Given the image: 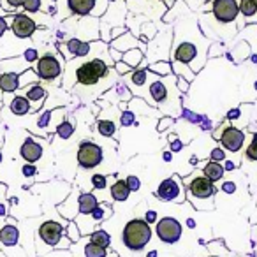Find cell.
<instances>
[{"mask_svg": "<svg viewBox=\"0 0 257 257\" xmlns=\"http://www.w3.org/2000/svg\"><path fill=\"white\" fill-rule=\"evenodd\" d=\"M107 44L102 41H95V43H85V41L78 39V37H72L67 39L65 43L58 44V50L60 53L65 55V60H78V58H86L88 55L97 53L99 50L106 48Z\"/></svg>", "mask_w": 257, "mask_h": 257, "instance_id": "ba28073f", "label": "cell"}, {"mask_svg": "<svg viewBox=\"0 0 257 257\" xmlns=\"http://www.w3.org/2000/svg\"><path fill=\"white\" fill-rule=\"evenodd\" d=\"M148 71L154 72V74L161 76H171L173 74V67H171V62H154V64H148Z\"/></svg>", "mask_w": 257, "mask_h": 257, "instance_id": "4dcf8cb0", "label": "cell"}, {"mask_svg": "<svg viewBox=\"0 0 257 257\" xmlns=\"http://www.w3.org/2000/svg\"><path fill=\"white\" fill-rule=\"evenodd\" d=\"M22 173H23V176H27V178H32V176L37 175V168L34 164H25L22 168Z\"/></svg>", "mask_w": 257, "mask_h": 257, "instance_id": "816d5d0a", "label": "cell"}, {"mask_svg": "<svg viewBox=\"0 0 257 257\" xmlns=\"http://www.w3.org/2000/svg\"><path fill=\"white\" fill-rule=\"evenodd\" d=\"M220 190L224 194H234L236 192V183L234 182H231V180H225V182H222V185H220Z\"/></svg>", "mask_w": 257, "mask_h": 257, "instance_id": "c3c4849f", "label": "cell"}, {"mask_svg": "<svg viewBox=\"0 0 257 257\" xmlns=\"http://www.w3.org/2000/svg\"><path fill=\"white\" fill-rule=\"evenodd\" d=\"M140 97L147 104H152L154 107H159L166 116H180L183 111L180 92L176 88V76H161L148 71V78L141 88L133 90V97Z\"/></svg>", "mask_w": 257, "mask_h": 257, "instance_id": "7a4b0ae2", "label": "cell"}, {"mask_svg": "<svg viewBox=\"0 0 257 257\" xmlns=\"http://www.w3.org/2000/svg\"><path fill=\"white\" fill-rule=\"evenodd\" d=\"M20 231L15 224H4L0 227V243L4 246H15L18 245Z\"/></svg>", "mask_w": 257, "mask_h": 257, "instance_id": "7402d4cb", "label": "cell"}, {"mask_svg": "<svg viewBox=\"0 0 257 257\" xmlns=\"http://www.w3.org/2000/svg\"><path fill=\"white\" fill-rule=\"evenodd\" d=\"M9 109H11V113L16 114V116H25V114L30 113V102L27 100V97L18 93V95L13 97L11 104H9Z\"/></svg>", "mask_w": 257, "mask_h": 257, "instance_id": "d4e9b609", "label": "cell"}, {"mask_svg": "<svg viewBox=\"0 0 257 257\" xmlns=\"http://www.w3.org/2000/svg\"><path fill=\"white\" fill-rule=\"evenodd\" d=\"M107 53H109V58L113 60V64H116V62H121V57H123V53L113 50V48H109V50H107Z\"/></svg>", "mask_w": 257, "mask_h": 257, "instance_id": "db71d44e", "label": "cell"}, {"mask_svg": "<svg viewBox=\"0 0 257 257\" xmlns=\"http://www.w3.org/2000/svg\"><path fill=\"white\" fill-rule=\"evenodd\" d=\"M111 197H113V201H116V203H123V201L128 199V196H131V189L127 187V182L125 180H114V183L111 185Z\"/></svg>", "mask_w": 257, "mask_h": 257, "instance_id": "cb8c5ba5", "label": "cell"}, {"mask_svg": "<svg viewBox=\"0 0 257 257\" xmlns=\"http://www.w3.org/2000/svg\"><path fill=\"white\" fill-rule=\"evenodd\" d=\"M65 234V225H62L60 222L57 220H46L39 225V231H37V236L39 239L48 245V248H57L58 241L64 238Z\"/></svg>", "mask_w": 257, "mask_h": 257, "instance_id": "5bb4252c", "label": "cell"}, {"mask_svg": "<svg viewBox=\"0 0 257 257\" xmlns=\"http://www.w3.org/2000/svg\"><path fill=\"white\" fill-rule=\"evenodd\" d=\"M252 4H253V6H255V8H257V0H252Z\"/></svg>", "mask_w": 257, "mask_h": 257, "instance_id": "6125c7cd", "label": "cell"}, {"mask_svg": "<svg viewBox=\"0 0 257 257\" xmlns=\"http://www.w3.org/2000/svg\"><path fill=\"white\" fill-rule=\"evenodd\" d=\"M109 48L120 51V53H125V51H128V50H134V48H140V50H143L145 53H147V43H143L141 39H138L133 32H125L123 36L113 39L109 43Z\"/></svg>", "mask_w": 257, "mask_h": 257, "instance_id": "9a60e30c", "label": "cell"}, {"mask_svg": "<svg viewBox=\"0 0 257 257\" xmlns=\"http://www.w3.org/2000/svg\"><path fill=\"white\" fill-rule=\"evenodd\" d=\"M155 197L162 203H183L185 201V185L183 178L178 175H173L171 178L161 182V185L155 190Z\"/></svg>", "mask_w": 257, "mask_h": 257, "instance_id": "30bf717a", "label": "cell"}, {"mask_svg": "<svg viewBox=\"0 0 257 257\" xmlns=\"http://www.w3.org/2000/svg\"><path fill=\"white\" fill-rule=\"evenodd\" d=\"M9 20V29L18 39H30L37 30V22L27 13H16Z\"/></svg>", "mask_w": 257, "mask_h": 257, "instance_id": "4fadbf2b", "label": "cell"}, {"mask_svg": "<svg viewBox=\"0 0 257 257\" xmlns=\"http://www.w3.org/2000/svg\"><path fill=\"white\" fill-rule=\"evenodd\" d=\"M0 107H2V97H0Z\"/></svg>", "mask_w": 257, "mask_h": 257, "instance_id": "03108f58", "label": "cell"}, {"mask_svg": "<svg viewBox=\"0 0 257 257\" xmlns=\"http://www.w3.org/2000/svg\"><path fill=\"white\" fill-rule=\"evenodd\" d=\"M157 32H159L157 23L155 22H145L140 29V39L143 41V43H148V41H152L155 36H157Z\"/></svg>", "mask_w": 257, "mask_h": 257, "instance_id": "f546056e", "label": "cell"}, {"mask_svg": "<svg viewBox=\"0 0 257 257\" xmlns=\"http://www.w3.org/2000/svg\"><path fill=\"white\" fill-rule=\"evenodd\" d=\"M190 11L183 13L176 18L173 27V46H171V62H178L192 69L194 74L204 67L208 60V50H210L211 41L203 36L199 29V23L194 27L192 34H189V22Z\"/></svg>", "mask_w": 257, "mask_h": 257, "instance_id": "6da1fadb", "label": "cell"}, {"mask_svg": "<svg viewBox=\"0 0 257 257\" xmlns=\"http://www.w3.org/2000/svg\"><path fill=\"white\" fill-rule=\"evenodd\" d=\"M0 162H2V150H0Z\"/></svg>", "mask_w": 257, "mask_h": 257, "instance_id": "e7e4bbea", "label": "cell"}, {"mask_svg": "<svg viewBox=\"0 0 257 257\" xmlns=\"http://www.w3.org/2000/svg\"><path fill=\"white\" fill-rule=\"evenodd\" d=\"M162 159H164V162H171L173 161V154L169 150H166L164 154H162Z\"/></svg>", "mask_w": 257, "mask_h": 257, "instance_id": "6f0895ef", "label": "cell"}, {"mask_svg": "<svg viewBox=\"0 0 257 257\" xmlns=\"http://www.w3.org/2000/svg\"><path fill=\"white\" fill-rule=\"evenodd\" d=\"M152 225H148L143 218H133L123 225L121 241L131 252H140L150 243Z\"/></svg>", "mask_w": 257, "mask_h": 257, "instance_id": "5b68a950", "label": "cell"}, {"mask_svg": "<svg viewBox=\"0 0 257 257\" xmlns=\"http://www.w3.org/2000/svg\"><path fill=\"white\" fill-rule=\"evenodd\" d=\"M50 2H51V4H57V2H58V0H50Z\"/></svg>", "mask_w": 257, "mask_h": 257, "instance_id": "be15d7a7", "label": "cell"}, {"mask_svg": "<svg viewBox=\"0 0 257 257\" xmlns=\"http://www.w3.org/2000/svg\"><path fill=\"white\" fill-rule=\"evenodd\" d=\"M27 69H30V64L23 57L9 58V60L0 62V74H2V72H16V74H22Z\"/></svg>", "mask_w": 257, "mask_h": 257, "instance_id": "ffe728a7", "label": "cell"}, {"mask_svg": "<svg viewBox=\"0 0 257 257\" xmlns=\"http://www.w3.org/2000/svg\"><path fill=\"white\" fill-rule=\"evenodd\" d=\"M32 83H39V78H37L34 69H27L25 72L20 74V88H25V86L32 85Z\"/></svg>", "mask_w": 257, "mask_h": 257, "instance_id": "836d02e7", "label": "cell"}, {"mask_svg": "<svg viewBox=\"0 0 257 257\" xmlns=\"http://www.w3.org/2000/svg\"><path fill=\"white\" fill-rule=\"evenodd\" d=\"M185 224H187V227H189V229H194V227H196V220H194V218H187Z\"/></svg>", "mask_w": 257, "mask_h": 257, "instance_id": "91938a15", "label": "cell"}, {"mask_svg": "<svg viewBox=\"0 0 257 257\" xmlns=\"http://www.w3.org/2000/svg\"><path fill=\"white\" fill-rule=\"evenodd\" d=\"M34 71H36L39 81L53 83L64 74V58L58 53L46 51V53H43L37 58Z\"/></svg>", "mask_w": 257, "mask_h": 257, "instance_id": "52a82bcc", "label": "cell"}, {"mask_svg": "<svg viewBox=\"0 0 257 257\" xmlns=\"http://www.w3.org/2000/svg\"><path fill=\"white\" fill-rule=\"evenodd\" d=\"M245 159L248 162H257V133L252 134V140H250L248 147L245 148Z\"/></svg>", "mask_w": 257, "mask_h": 257, "instance_id": "e575fe53", "label": "cell"}, {"mask_svg": "<svg viewBox=\"0 0 257 257\" xmlns=\"http://www.w3.org/2000/svg\"><path fill=\"white\" fill-rule=\"evenodd\" d=\"M225 164H224V171H236L238 169V166L234 164V162H231V161H224Z\"/></svg>", "mask_w": 257, "mask_h": 257, "instance_id": "9f6ffc18", "label": "cell"}, {"mask_svg": "<svg viewBox=\"0 0 257 257\" xmlns=\"http://www.w3.org/2000/svg\"><path fill=\"white\" fill-rule=\"evenodd\" d=\"M100 204L99 197L93 192H81L78 196V215H88Z\"/></svg>", "mask_w": 257, "mask_h": 257, "instance_id": "d6986e66", "label": "cell"}, {"mask_svg": "<svg viewBox=\"0 0 257 257\" xmlns=\"http://www.w3.org/2000/svg\"><path fill=\"white\" fill-rule=\"evenodd\" d=\"M78 64L72 60L67 62V71H72L74 83L83 88H92L97 86L102 79L113 81L109 76H114L116 71L114 67H109L107 62L102 57H92V58H78Z\"/></svg>", "mask_w": 257, "mask_h": 257, "instance_id": "3957f363", "label": "cell"}, {"mask_svg": "<svg viewBox=\"0 0 257 257\" xmlns=\"http://www.w3.org/2000/svg\"><path fill=\"white\" fill-rule=\"evenodd\" d=\"M136 123V113L131 109H125L120 113V125L121 127H133Z\"/></svg>", "mask_w": 257, "mask_h": 257, "instance_id": "74e56055", "label": "cell"}, {"mask_svg": "<svg viewBox=\"0 0 257 257\" xmlns=\"http://www.w3.org/2000/svg\"><path fill=\"white\" fill-rule=\"evenodd\" d=\"M213 138L217 141H220V147L229 154H239L245 145L246 133L241 128L234 127L232 123H227V120L224 123H220V127L213 131Z\"/></svg>", "mask_w": 257, "mask_h": 257, "instance_id": "8992f818", "label": "cell"}, {"mask_svg": "<svg viewBox=\"0 0 257 257\" xmlns=\"http://www.w3.org/2000/svg\"><path fill=\"white\" fill-rule=\"evenodd\" d=\"M155 232H157L159 239L166 245H175L182 238L183 227L180 224L178 218L175 217H162L161 220L155 224Z\"/></svg>", "mask_w": 257, "mask_h": 257, "instance_id": "7c38bea8", "label": "cell"}, {"mask_svg": "<svg viewBox=\"0 0 257 257\" xmlns=\"http://www.w3.org/2000/svg\"><path fill=\"white\" fill-rule=\"evenodd\" d=\"M22 57L25 58V60L29 62L30 65H32V64H36V62H37V58H39V51H37L34 46H30V48H27V50L23 51V55H22Z\"/></svg>", "mask_w": 257, "mask_h": 257, "instance_id": "60d3db41", "label": "cell"}, {"mask_svg": "<svg viewBox=\"0 0 257 257\" xmlns=\"http://www.w3.org/2000/svg\"><path fill=\"white\" fill-rule=\"evenodd\" d=\"M208 257H218V255H208Z\"/></svg>", "mask_w": 257, "mask_h": 257, "instance_id": "003e7915", "label": "cell"}, {"mask_svg": "<svg viewBox=\"0 0 257 257\" xmlns=\"http://www.w3.org/2000/svg\"><path fill=\"white\" fill-rule=\"evenodd\" d=\"M60 111H62V107H60V109H46V111H43V113H41L39 120H37V128H39V134H41V131H48V128H50L53 118L57 116Z\"/></svg>", "mask_w": 257, "mask_h": 257, "instance_id": "f1b7e54d", "label": "cell"}, {"mask_svg": "<svg viewBox=\"0 0 257 257\" xmlns=\"http://www.w3.org/2000/svg\"><path fill=\"white\" fill-rule=\"evenodd\" d=\"M95 4L97 0H67V9L71 11V15L86 18L95 11Z\"/></svg>", "mask_w": 257, "mask_h": 257, "instance_id": "ac0fdd59", "label": "cell"}, {"mask_svg": "<svg viewBox=\"0 0 257 257\" xmlns=\"http://www.w3.org/2000/svg\"><path fill=\"white\" fill-rule=\"evenodd\" d=\"M43 154H44L43 145L32 136L27 138V140L23 141L22 147H20V155H22L23 161H27L29 164H36L37 161H41Z\"/></svg>", "mask_w": 257, "mask_h": 257, "instance_id": "2e32d148", "label": "cell"}, {"mask_svg": "<svg viewBox=\"0 0 257 257\" xmlns=\"http://www.w3.org/2000/svg\"><path fill=\"white\" fill-rule=\"evenodd\" d=\"M125 32H128L127 27H114V29H111V32H109V43L113 39H116V37L123 36Z\"/></svg>", "mask_w": 257, "mask_h": 257, "instance_id": "f907efd6", "label": "cell"}, {"mask_svg": "<svg viewBox=\"0 0 257 257\" xmlns=\"http://www.w3.org/2000/svg\"><path fill=\"white\" fill-rule=\"evenodd\" d=\"M9 30V20L8 18H0V39L6 36V32Z\"/></svg>", "mask_w": 257, "mask_h": 257, "instance_id": "11a10c76", "label": "cell"}, {"mask_svg": "<svg viewBox=\"0 0 257 257\" xmlns=\"http://www.w3.org/2000/svg\"><path fill=\"white\" fill-rule=\"evenodd\" d=\"M4 4H6L4 6L6 11H8V13H15V15H16V11L23 8V0H4Z\"/></svg>", "mask_w": 257, "mask_h": 257, "instance_id": "f6af8a7d", "label": "cell"}, {"mask_svg": "<svg viewBox=\"0 0 257 257\" xmlns=\"http://www.w3.org/2000/svg\"><path fill=\"white\" fill-rule=\"evenodd\" d=\"M145 222H147L148 225H154V224H157L159 222V213L155 210H148V211H145V218H143Z\"/></svg>", "mask_w": 257, "mask_h": 257, "instance_id": "7dc6e473", "label": "cell"}, {"mask_svg": "<svg viewBox=\"0 0 257 257\" xmlns=\"http://www.w3.org/2000/svg\"><path fill=\"white\" fill-rule=\"evenodd\" d=\"M55 133H57V136L60 140H71L72 134H74V123L69 120H62L55 128Z\"/></svg>", "mask_w": 257, "mask_h": 257, "instance_id": "1f68e13d", "label": "cell"}, {"mask_svg": "<svg viewBox=\"0 0 257 257\" xmlns=\"http://www.w3.org/2000/svg\"><path fill=\"white\" fill-rule=\"evenodd\" d=\"M83 255L85 257H106L107 250L99 245H95V243H92L88 239V243H85V246H83Z\"/></svg>", "mask_w": 257, "mask_h": 257, "instance_id": "d6a6232c", "label": "cell"}, {"mask_svg": "<svg viewBox=\"0 0 257 257\" xmlns=\"http://www.w3.org/2000/svg\"><path fill=\"white\" fill-rule=\"evenodd\" d=\"M65 236H67L72 243L81 241L83 236H81V232H79V229H78V225H76L74 220H69V224L65 225Z\"/></svg>", "mask_w": 257, "mask_h": 257, "instance_id": "d590c367", "label": "cell"}, {"mask_svg": "<svg viewBox=\"0 0 257 257\" xmlns=\"http://www.w3.org/2000/svg\"><path fill=\"white\" fill-rule=\"evenodd\" d=\"M20 90V74L16 72H2L0 74V92L15 93Z\"/></svg>", "mask_w": 257, "mask_h": 257, "instance_id": "603a6c76", "label": "cell"}, {"mask_svg": "<svg viewBox=\"0 0 257 257\" xmlns=\"http://www.w3.org/2000/svg\"><path fill=\"white\" fill-rule=\"evenodd\" d=\"M176 88H178L180 93H187L189 92V81H185L183 78H178V76H176Z\"/></svg>", "mask_w": 257, "mask_h": 257, "instance_id": "f5cc1de1", "label": "cell"}, {"mask_svg": "<svg viewBox=\"0 0 257 257\" xmlns=\"http://www.w3.org/2000/svg\"><path fill=\"white\" fill-rule=\"evenodd\" d=\"M201 173H203L204 178H208L210 182L217 183V182H222L224 180V166L218 164V162H213V161H208L206 164L203 166V169H201Z\"/></svg>", "mask_w": 257, "mask_h": 257, "instance_id": "44dd1931", "label": "cell"}, {"mask_svg": "<svg viewBox=\"0 0 257 257\" xmlns=\"http://www.w3.org/2000/svg\"><path fill=\"white\" fill-rule=\"evenodd\" d=\"M183 150V143L178 136H169V152L171 154H178Z\"/></svg>", "mask_w": 257, "mask_h": 257, "instance_id": "7bdbcfd3", "label": "cell"}, {"mask_svg": "<svg viewBox=\"0 0 257 257\" xmlns=\"http://www.w3.org/2000/svg\"><path fill=\"white\" fill-rule=\"evenodd\" d=\"M125 182H127V187L131 189V192H140V189H141V180L138 178L136 175H128L127 178H125Z\"/></svg>", "mask_w": 257, "mask_h": 257, "instance_id": "b9f144b4", "label": "cell"}, {"mask_svg": "<svg viewBox=\"0 0 257 257\" xmlns=\"http://www.w3.org/2000/svg\"><path fill=\"white\" fill-rule=\"evenodd\" d=\"M183 185H185V199H189L197 210H215L213 197L217 196V185L208 178H204L201 169H196V173L190 176V180L183 178Z\"/></svg>", "mask_w": 257, "mask_h": 257, "instance_id": "277c9868", "label": "cell"}, {"mask_svg": "<svg viewBox=\"0 0 257 257\" xmlns=\"http://www.w3.org/2000/svg\"><path fill=\"white\" fill-rule=\"evenodd\" d=\"M225 159H227V155H225V150H224L222 147H215L213 150L210 152V161L222 164V162H224Z\"/></svg>", "mask_w": 257, "mask_h": 257, "instance_id": "ab89813d", "label": "cell"}, {"mask_svg": "<svg viewBox=\"0 0 257 257\" xmlns=\"http://www.w3.org/2000/svg\"><path fill=\"white\" fill-rule=\"evenodd\" d=\"M23 97H27V100L30 102V113H36V111L41 109V106L46 100V88H44L41 83H32V85L25 86L23 88Z\"/></svg>", "mask_w": 257, "mask_h": 257, "instance_id": "e0dca14e", "label": "cell"}, {"mask_svg": "<svg viewBox=\"0 0 257 257\" xmlns=\"http://www.w3.org/2000/svg\"><path fill=\"white\" fill-rule=\"evenodd\" d=\"M27 13L30 15H36V13H41L44 9V4L43 0H23V8Z\"/></svg>", "mask_w": 257, "mask_h": 257, "instance_id": "8d00e7d4", "label": "cell"}, {"mask_svg": "<svg viewBox=\"0 0 257 257\" xmlns=\"http://www.w3.org/2000/svg\"><path fill=\"white\" fill-rule=\"evenodd\" d=\"M76 159H78V166L81 169H95L104 161L102 147L93 143L92 140H83L78 147Z\"/></svg>", "mask_w": 257, "mask_h": 257, "instance_id": "8fae6325", "label": "cell"}, {"mask_svg": "<svg viewBox=\"0 0 257 257\" xmlns=\"http://www.w3.org/2000/svg\"><path fill=\"white\" fill-rule=\"evenodd\" d=\"M113 67H114V71H116L118 76H127V74H131V72L134 71V69H131L127 64H123V62H116Z\"/></svg>", "mask_w": 257, "mask_h": 257, "instance_id": "bcb514c9", "label": "cell"}, {"mask_svg": "<svg viewBox=\"0 0 257 257\" xmlns=\"http://www.w3.org/2000/svg\"><path fill=\"white\" fill-rule=\"evenodd\" d=\"M173 125H175V118L173 116H161V120L157 123V131L159 133H164L166 128L173 127Z\"/></svg>", "mask_w": 257, "mask_h": 257, "instance_id": "ee69618b", "label": "cell"}, {"mask_svg": "<svg viewBox=\"0 0 257 257\" xmlns=\"http://www.w3.org/2000/svg\"><path fill=\"white\" fill-rule=\"evenodd\" d=\"M88 239L92 243H95V245L106 248V250L111 246V234L107 231H104V229H95V231L88 236Z\"/></svg>", "mask_w": 257, "mask_h": 257, "instance_id": "83f0119b", "label": "cell"}, {"mask_svg": "<svg viewBox=\"0 0 257 257\" xmlns=\"http://www.w3.org/2000/svg\"><path fill=\"white\" fill-rule=\"evenodd\" d=\"M161 2L166 6V8H173V6H175V2H178V0H161Z\"/></svg>", "mask_w": 257, "mask_h": 257, "instance_id": "680465c9", "label": "cell"}, {"mask_svg": "<svg viewBox=\"0 0 257 257\" xmlns=\"http://www.w3.org/2000/svg\"><path fill=\"white\" fill-rule=\"evenodd\" d=\"M121 62L127 64L131 69H138L145 62V51L140 50V48H134V50L125 51L123 57H121Z\"/></svg>", "mask_w": 257, "mask_h": 257, "instance_id": "484cf974", "label": "cell"}, {"mask_svg": "<svg viewBox=\"0 0 257 257\" xmlns=\"http://www.w3.org/2000/svg\"><path fill=\"white\" fill-rule=\"evenodd\" d=\"M116 131H118L116 121L111 120V118H99V120H97V133L102 138L116 136Z\"/></svg>", "mask_w": 257, "mask_h": 257, "instance_id": "4316f807", "label": "cell"}, {"mask_svg": "<svg viewBox=\"0 0 257 257\" xmlns=\"http://www.w3.org/2000/svg\"><path fill=\"white\" fill-rule=\"evenodd\" d=\"M157 250H150V252H148V255L147 257H157Z\"/></svg>", "mask_w": 257, "mask_h": 257, "instance_id": "94428289", "label": "cell"}, {"mask_svg": "<svg viewBox=\"0 0 257 257\" xmlns=\"http://www.w3.org/2000/svg\"><path fill=\"white\" fill-rule=\"evenodd\" d=\"M111 215H113V208L107 203H100L92 213L78 215V217L74 218V222H76V225H78L81 236H90L95 229H99V225L104 224Z\"/></svg>", "mask_w": 257, "mask_h": 257, "instance_id": "9c48e42d", "label": "cell"}, {"mask_svg": "<svg viewBox=\"0 0 257 257\" xmlns=\"http://www.w3.org/2000/svg\"><path fill=\"white\" fill-rule=\"evenodd\" d=\"M241 118V107H232V109L227 111V114H225V120L227 121H236Z\"/></svg>", "mask_w": 257, "mask_h": 257, "instance_id": "681fc988", "label": "cell"}, {"mask_svg": "<svg viewBox=\"0 0 257 257\" xmlns=\"http://www.w3.org/2000/svg\"><path fill=\"white\" fill-rule=\"evenodd\" d=\"M90 183H92V187L95 190H104L107 187V176L106 175H100V173H95V175H92V180H90Z\"/></svg>", "mask_w": 257, "mask_h": 257, "instance_id": "f35d334b", "label": "cell"}]
</instances>
